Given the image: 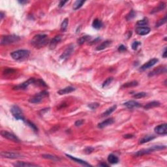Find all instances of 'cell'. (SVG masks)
Here are the masks:
<instances>
[{"label":"cell","mask_w":167,"mask_h":167,"mask_svg":"<svg viewBox=\"0 0 167 167\" xmlns=\"http://www.w3.org/2000/svg\"><path fill=\"white\" fill-rule=\"evenodd\" d=\"M49 42V39L47 35L38 34L35 35L31 41V44L37 48L44 47Z\"/></svg>","instance_id":"6da1fadb"},{"label":"cell","mask_w":167,"mask_h":167,"mask_svg":"<svg viewBox=\"0 0 167 167\" xmlns=\"http://www.w3.org/2000/svg\"><path fill=\"white\" fill-rule=\"evenodd\" d=\"M166 148V146H154L152 147H150V148L147 149H142L141 150H139L137 152H136L134 154V156L136 157H140L142 156V155H146V154H149L151 152H154L155 151H159V150H164V149Z\"/></svg>","instance_id":"7a4b0ae2"},{"label":"cell","mask_w":167,"mask_h":167,"mask_svg":"<svg viewBox=\"0 0 167 167\" xmlns=\"http://www.w3.org/2000/svg\"><path fill=\"white\" fill-rule=\"evenodd\" d=\"M30 54V52L27 50H18L11 53V56L15 60H20L27 58L29 57Z\"/></svg>","instance_id":"3957f363"},{"label":"cell","mask_w":167,"mask_h":167,"mask_svg":"<svg viewBox=\"0 0 167 167\" xmlns=\"http://www.w3.org/2000/svg\"><path fill=\"white\" fill-rule=\"evenodd\" d=\"M20 40V37L15 35L3 36L1 39V45H7V44H12V43H17Z\"/></svg>","instance_id":"277c9868"},{"label":"cell","mask_w":167,"mask_h":167,"mask_svg":"<svg viewBox=\"0 0 167 167\" xmlns=\"http://www.w3.org/2000/svg\"><path fill=\"white\" fill-rule=\"evenodd\" d=\"M48 96V92L47 91H43L39 94H36L33 97L29 99V102L33 104H38L43 101L44 97Z\"/></svg>","instance_id":"5b68a950"},{"label":"cell","mask_w":167,"mask_h":167,"mask_svg":"<svg viewBox=\"0 0 167 167\" xmlns=\"http://www.w3.org/2000/svg\"><path fill=\"white\" fill-rule=\"evenodd\" d=\"M11 112L12 113V115L15 117V118L18 120H22L24 121V116L23 112L22 110L20 109V107H18L16 105H14L11 107Z\"/></svg>","instance_id":"8992f818"},{"label":"cell","mask_w":167,"mask_h":167,"mask_svg":"<svg viewBox=\"0 0 167 167\" xmlns=\"http://www.w3.org/2000/svg\"><path fill=\"white\" fill-rule=\"evenodd\" d=\"M1 135L3 138H5L8 139V140H11V141L12 142H20V139H19L17 136L15 135L14 134H12V133L7 131H1Z\"/></svg>","instance_id":"52a82bcc"},{"label":"cell","mask_w":167,"mask_h":167,"mask_svg":"<svg viewBox=\"0 0 167 167\" xmlns=\"http://www.w3.org/2000/svg\"><path fill=\"white\" fill-rule=\"evenodd\" d=\"M1 156L3 158L7 159H19L23 157L22 154L13 151H2L1 153Z\"/></svg>","instance_id":"ba28073f"},{"label":"cell","mask_w":167,"mask_h":167,"mask_svg":"<svg viewBox=\"0 0 167 167\" xmlns=\"http://www.w3.org/2000/svg\"><path fill=\"white\" fill-rule=\"evenodd\" d=\"M35 80L33 78H31L28 79L27 81L24 82L20 84L17 85L15 87H13V90H26L27 89V87L30 86V84H34Z\"/></svg>","instance_id":"9c48e42d"},{"label":"cell","mask_w":167,"mask_h":167,"mask_svg":"<svg viewBox=\"0 0 167 167\" xmlns=\"http://www.w3.org/2000/svg\"><path fill=\"white\" fill-rule=\"evenodd\" d=\"M158 62V59H157V58H153V59H150L149 62H147V63H144L143 65H142L139 70H140V71H144L146 70V69H149V68L151 67H153L154 65H155Z\"/></svg>","instance_id":"30bf717a"},{"label":"cell","mask_w":167,"mask_h":167,"mask_svg":"<svg viewBox=\"0 0 167 167\" xmlns=\"http://www.w3.org/2000/svg\"><path fill=\"white\" fill-rule=\"evenodd\" d=\"M155 133L161 135H166L167 134V124L166 123H163L155 127L154 129Z\"/></svg>","instance_id":"8fae6325"},{"label":"cell","mask_w":167,"mask_h":167,"mask_svg":"<svg viewBox=\"0 0 167 167\" xmlns=\"http://www.w3.org/2000/svg\"><path fill=\"white\" fill-rule=\"evenodd\" d=\"M166 72V66H162V67H159L156 68L154 70H153L152 71L150 72L149 73L148 76L149 77H151V76H156V75H161V74L165 73Z\"/></svg>","instance_id":"7c38bea8"},{"label":"cell","mask_w":167,"mask_h":167,"mask_svg":"<svg viewBox=\"0 0 167 167\" xmlns=\"http://www.w3.org/2000/svg\"><path fill=\"white\" fill-rule=\"evenodd\" d=\"M74 50V45L73 44H69L66 49L65 50L63 54L60 55V59H65L67 58H69V55L72 54V52Z\"/></svg>","instance_id":"4fadbf2b"},{"label":"cell","mask_w":167,"mask_h":167,"mask_svg":"<svg viewBox=\"0 0 167 167\" xmlns=\"http://www.w3.org/2000/svg\"><path fill=\"white\" fill-rule=\"evenodd\" d=\"M151 30L148 27H138L136 29V33L139 35H146L150 33Z\"/></svg>","instance_id":"5bb4252c"},{"label":"cell","mask_w":167,"mask_h":167,"mask_svg":"<svg viewBox=\"0 0 167 167\" xmlns=\"http://www.w3.org/2000/svg\"><path fill=\"white\" fill-rule=\"evenodd\" d=\"M62 40V36L61 35H56L51 40V41L50 42L49 47L50 49H54L55 48V47L57 46V44L59 43Z\"/></svg>","instance_id":"9a60e30c"},{"label":"cell","mask_w":167,"mask_h":167,"mask_svg":"<svg viewBox=\"0 0 167 167\" xmlns=\"http://www.w3.org/2000/svg\"><path fill=\"white\" fill-rule=\"evenodd\" d=\"M124 106H126L127 108H129V109H132V108L140 107L141 106V104L135 101H129L125 103Z\"/></svg>","instance_id":"2e32d148"},{"label":"cell","mask_w":167,"mask_h":167,"mask_svg":"<svg viewBox=\"0 0 167 167\" xmlns=\"http://www.w3.org/2000/svg\"><path fill=\"white\" fill-rule=\"evenodd\" d=\"M114 123V118H109V119H106L104 122L99 123L98 127L100 128V129H103V128L106 127L108 126V125L113 124Z\"/></svg>","instance_id":"e0dca14e"},{"label":"cell","mask_w":167,"mask_h":167,"mask_svg":"<svg viewBox=\"0 0 167 167\" xmlns=\"http://www.w3.org/2000/svg\"><path fill=\"white\" fill-rule=\"evenodd\" d=\"M66 156L67 157H69V158L71 159V160H73V161H75V162L78 163H79V164H81L82 165H84V166H91V165H90V164H89V163H87L86 162V161H83V160L80 159L76 158V157L71 156V155H68V154H66Z\"/></svg>","instance_id":"ac0fdd59"},{"label":"cell","mask_w":167,"mask_h":167,"mask_svg":"<svg viewBox=\"0 0 167 167\" xmlns=\"http://www.w3.org/2000/svg\"><path fill=\"white\" fill-rule=\"evenodd\" d=\"M75 90V89L73 87H71V86H68V87H65V88L62 89V90H59L58 91V94L60 95H65L67 94H70V93L73 92Z\"/></svg>","instance_id":"d6986e66"},{"label":"cell","mask_w":167,"mask_h":167,"mask_svg":"<svg viewBox=\"0 0 167 167\" xmlns=\"http://www.w3.org/2000/svg\"><path fill=\"white\" fill-rule=\"evenodd\" d=\"M111 43H112V41H110V40H107V41H105L104 42H103L102 43H101V44H99V45L98 46V47L96 48V50L98 51H100V50H103L105 49V48H106L107 47H108V46H110L111 44Z\"/></svg>","instance_id":"ffe728a7"},{"label":"cell","mask_w":167,"mask_h":167,"mask_svg":"<svg viewBox=\"0 0 167 167\" xmlns=\"http://www.w3.org/2000/svg\"><path fill=\"white\" fill-rule=\"evenodd\" d=\"M165 7H166V3L164 2H161L158 5H157L156 7L154 8V9L151 11V13L154 14V13H156V12H160V11L165 9Z\"/></svg>","instance_id":"44dd1931"},{"label":"cell","mask_w":167,"mask_h":167,"mask_svg":"<svg viewBox=\"0 0 167 167\" xmlns=\"http://www.w3.org/2000/svg\"><path fill=\"white\" fill-rule=\"evenodd\" d=\"M155 138V136L154 135H146V136H144V137L142 138L139 140V144H144V143L148 142L154 140Z\"/></svg>","instance_id":"7402d4cb"},{"label":"cell","mask_w":167,"mask_h":167,"mask_svg":"<svg viewBox=\"0 0 167 167\" xmlns=\"http://www.w3.org/2000/svg\"><path fill=\"white\" fill-rule=\"evenodd\" d=\"M160 103L159 101H151V102L148 103L147 104H146L145 106H144V108L146 110L148 109H151L152 108H155V107H158L160 106Z\"/></svg>","instance_id":"603a6c76"},{"label":"cell","mask_w":167,"mask_h":167,"mask_svg":"<svg viewBox=\"0 0 167 167\" xmlns=\"http://www.w3.org/2000/svg\"><path fill=\"white\" fill-rule=\"evenodd\" d=\"M14 166H18V167H26V166H37L38 165H36V164L33 163H26V162H17L16 163L14 164Z\"/></svg>","instance_id":"cb8c5ba5"},{"label":"cell","mask_w":167,"mask_h":167,"mask_svg":"<svg viewBox=\"0 0 167 167\" xmlns=\"http://www.w3.org/2000/svg\"><path fill=\"white\" fill-rule=\"evenodd\" d=\"M108 161L110 164H117L119 162V159L114 154H110L108 157Z\"/></svg>","instance_id":"d4e9b609"},{"label":"cell","mask_w":167,"mask_h":167,"mask_svg":"<svg viewBox=\"0 0 167 167\" xmlns=\"http://www.w3.org/2000/svg\"><path fill=\"white\" fill-rule=\"evenodd\" d=\"M116 108H117V105H113L112 106H111L110 108L107 109L105 112L102 114V117H106V116H108V115H110L112 112H114Z\"/></svg>","instance_id":"484cf974"},{"label":"cell","mask_w":167,"mask_h":167,"mask_svg":"<svg viewBox=\"0 0 167 167\" xmlns=\"http://www.w3.org/2000/svg\"><path fill=\"white\" fill-rule=\"evenodd\" d=\"M138 82L136 81V80H133V81L129 82L124 84L122 86V88H128V87H135V86H138Z\"/></svg>","instance_id":"4316f807"},{"label":"cell","mask_w":167,"mask_h":167,"mask_svg":"<svg viewBox=\"0 0 167 167\" xmlns=\"http://www.w3.org/2000/svg\"><path fill=\"white\" fill-rule=\"evenodd\" d=\"M102 26H103L102 22H101V21L98 18L95 19L92 23L93 27L95 29H96V30H99V29H100L101 27H102Z\"/></svg>","instance_id":"83f0119b"},{"label":"cell","mask_w":167,"mask_h":167,"mask_svg":"<svg viewBox=\"0 0 167 167\" xmlns=\"http://www.w3.org/2000/svg\"><path fill=\"white\" fill-rule=\"evenodd\" d=\"M91 36H89V35L82 36V37H81L78 40V44H80V45H82V44H84L85 42L90 41V40L91 39Z\"/></svg>","instance_id":"f1b7e54d"},{"label":"cell","mask_w":167,"mask_h":167,"mask_svg":"<svg viewBox=\"0 0 167 167\" xmlns=\"http://www.w3.org/2000/svg\"><path fill=\"white\" fill-rule=\"evenodd\" d=\"M42 157L44 159H50L54 161H58L60 160V159L58 158V157L55 156V155H50V154H43L42 155Z\"/></svg>","instance_id":"f546056e"},{"label":"cell","mask_w":167,"mask_h":167,"mask_svg":"<svg viewBox=\"0 0 167 167\" xmlns=\"http://www.w3.org/2000/svg\"><path fill=\"white\" fill-rule=\"evenodd\" d=\"M84 3H85L84 1H80V0L76 1L73 5V9L75 11L78 10V9H80V8L82 6Z\"/></svg>","instance_id":"4dcf8cb0"},{"label":"cell","mask_w":167,"mask_h":167,"mask_svg":"<svg viewBox=\"0 0 167 167\" xmlns=\"http://www.w3.org/2000/svg\"><path fill=\"white\" fill-rule=\"evenodd\" d=\"M68 24H69V19L68 18H65L63 21L62 26H61V30L62 31H65L67 29Z\"/></svg>","instance_id":"1f68e13d"},{"label":"cell","mask_w":167,"mask_h":167,"mask_svg":"<svg viewBox=\"0 0 167 167\" xmlns=\"http://www.w3.org/2000/svg\"><path fill=\"white\" fill-rule=\"evenodd\" d=\"M136 16V12H134V10H131L129 12V13L126 16V20L127 21H129L132 19L134 18Z\"/></svg>","instance_id":"d6a6232c"},{"label":"cell","mask_w":167,"mask_h":167,"mask_svg":"<svg viewBox=\"0 0 167 167\" xmlns=\"http://www.w3.org/2000/svg\"><path fill=\"white\" fill-rule=\"evenodd\" d=\"M148 24V20H147V18H144L142 20H138L137 22H136V25L139 26H146Z\"/></svg>","instance_id":"836d02e7"},{"label":"cell","mask_w":167,"mask_h":167,"mask_svg":"<svg viewBox=\"0 0 167 167\" xmlns=\"http://www.w3.org/2000/svg\"><path fill=\"white\" fill-rule=\"evenodd\" d=\"M147 95V94L145 92H139L137 93V94H135L133 95V98L134 99H141V98H144Z\"/></svg>","instance_id":"e575fe53"},{"label":"cell","mask_w":167,"mask_h":167,"mask_svg":"<svg viewBox=\"0 0 167 167\" xmlns=\"http://www.w3.org/2000/svg\"><path fill=\"white\" fill-rule=\"evenodd\" d=\"M166 16H165V17H164L163 18H162V19H161V20L157 21L156 24H155V27H159V26H162V25H163L164 24L166 23Z\"/></svg>","instance_id":"d590c367"},{"label":"cell","mask_w":167,"mask_h":167,"mask_svg":"<svg viewBox=\"0 0 167 167\" xmlns=\"http://www.w3.org/2000/svg\"><path fill=\"white\" fill-rule=\"evenodd\" d=\"M34 84H35L37 85V86H42V87H47V85L46 84V83L44 82L43 80H41V79H38V80H35Z\"/></svg>","instance_id":"8d00e7d4"},{"label":"cell","mask_w":167,"mask_h":167,"mask_svg":"<svg viewBox=\"0 0 167 167\" xmlns=\"http://www.w3.org/2000/svg\"><path fill=\"white\" fill-rule=\"evenodd\" d=\"M113 80H114V78L112 77L108 78H107L106 80L104 82L103 84L102 87H106V86H108V85H110V84H111V82L113 81Z\"/></svg>","instance_id":"74e56055"},{"label":"cell","mask_w":167,"mask_h":167,"mask_svg":"<svg viewBox=\"0 0 167 167\" xmlns=\"http://www.w3.org/2000/svg\"><path fill=\"white\" fill-rule=\"evenodd\" d=\"M99 105L100 104L98 103H92L88 104V107L90 108H91V110H95L96 108H97L99 106Z\"/></svg>","instance_id":"f35d334b"},{"label":"cell","mask_w":167,"mask_h":167,"mask_svg":"<svg viewBox=\"0 0 167 167\" xmlns=\"http://www.w3.org/2000/svg\"><path fill=\"white\" fill-rule=\"evenodd\" d=\"M26 123H27V124L30 127H31L32 129H33V130L34 131L37 132V131H38V129H37V126H36V125H35V124H33V123H32V122H30V121H26Z\"/></svg>","instance_id":"ab89813d"},{"label":"cell","mask_w":167,"mask_h":167,"mask_svg":"<svg viewBox=\"0 0 167 167\" xmlns=\"http://www.w3.org/2000/svg\"><path fill=\"white\" fill-rule=\"evenodd\" d=\"M141 44V43H140L139 41H134L133 42V44H132V49L134 50H137L138 47L139 45H140Z\"/></svg>","instance_id":"60d3db41"},{"label":"cell","mask_w":167,"mask_h":167,"mask_svg":"<svg viewBox=\"0 0 167 167\" xmlns=\"http://www.w3.org/2000/svg\"><path fill=\"white\" fill-rule=\"evenodd\" d=\"M15 73V70L13 69H10V68H8V69H6L4 71V74L5 75H11V74Z\"/></svg>","instance_id":"b9f144b4"},{"label":"cell","mask_w":167,"mask_h":167,"mask_svg":"<svg viewBox=\"0 0 167 167\" xmlns=\"http://www.w3.org/2000/svg\"><path fill=\"white\" fill-rule=\"evenodd\" d=\"M118 50L119 51V52H125V51L127 50V48L125 46L123 45V44H121V45L119 46V47H118Z\"/></svg>","instance_id":"7bdbcfd3"},{"label":"cell","mask_w":167,"mask_h":167,"mask_svg":"<svg viewBox=\"0 0 167 167\" xmlns=\"http://www.w3.org/2000/svg\"><path fill=\"white\" fill-rule=\"evenodd\" d=\"M94 150V148L92 147H86V149H85V153H86V154H91V152H93Z\"/></svg>","instance_id":"ee69618b"},{"label":"cell","mask_w":167,"mask_h":167,"mask_svg":"<svg viewBox=\"0 0 167 167\" xmlns=\"http://www.w3.org/2000/svg\"><path fill=\"white\" fill-rule=\"evenodd\" d=\"M84 121L83 120V119H80V120H77L76 122H75V125H76V127H79L80 126V125H82L84 123Z\"/></svg>","instance_id":"f6af8a7d"},{"label":"cell","mask_w":167,"mask_h":167,"mask_svg":"<svg viewBox=\"0 0 167 167\" xmlns=\"http://www.w3.org/2000/svg\"><path fill=\"white\" fill-rule=\"evenodd\" d=\"M67 2V1H61L59 3V7H62L64 6V5H65Z\"/></svg>","instance_id":"bcb514c9"},{"label":"cell","mask_w":167,"mask_h":167,"mask_svg":"<svg viewBox=\"0 0 167 167\" xmlns=\"http://www.w3.org/2000/svg\"><path fill=\"white\" fill-rule=\"evenodd\" d=\"M123 137L125 138H131L133 137V134H125L124 136H123Z\"/></svg>","instance_id":"7dc6e473"},{"label":"cell","mask_w":167,"mask_h":167,"mask_svg":"<svg viewBox=\"0 0 167 167\" xmlns=\"http://www.w3.org/2000/svg\"><path fill=\"white\" fill-rule=\"evenodd\" d=\"M166 48H165V50H164V52L163 53V57L164 58H166Z\"/></svg>","instance_id":"c3c4849f"},{"label":"cell","mask_w":167,"mask_h":167,"mask_svg":"<svg viewBox=\"0 0 167 167\" xmlns=\"http://www.w3.org/2000/svg\"><path fill=\"white\" fill-rule=\"evenodd\" d=\"M99 166H108V165H106V164L103 163L99 164Z\"/></svg>","instance_id":"681fc988"},{"label":"cell","mask_w":167,"mask_h":167,"mask_svg":"<svg viewBox=\"0 0 167 167\" xmlns=\"http://www.w3.org/2000/svg\"><path fill=\"white\" fill-rule=\"evenodd\" d=\"M4 15H4V13L2 12V11H1V13H0V17H1V20H2V19L3 18Z\"/></svg>","instance_id":"f907efd6"},{"label":"cell","mask_w":167,"mask_h":167,"mask_svg":"<svg viewBox=\"0 0 167 167\" xmlns=\"http://www.w3.org/2000/svg\"><path fill=\"white\" fill-rule=\"evenodd\" d=\"M19 3H21V4H22V5H23V4H24V3H27V1H18Z\"/></svg>","instance_id":"816d5d0a"}]
</instances>
